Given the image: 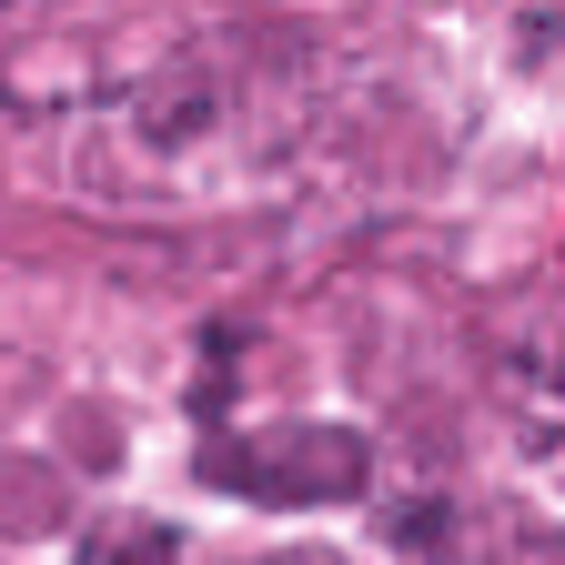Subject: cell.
Segmentation results:
<instances>
[{
    "label": "cell",
    "instance_id": "3",
    "mask_svg": "<svg viewBox=\"0 0 565 565\" xmlns=\"http://www.w3.org/2000/svg\"><path fill=\"white\" fill-rule=\"evenodd\" d=\"M555 384H565V364H555Z\"/></svg>",
    "mask_w": 565,
    "mask_h": 565
},
{
    "label": "cell",
    "instance_id": "1",
    "mask_svg": "<svg viewBox=\"0 0 565 565\" xmlns=\"http://www.w3.org/2000/svg\"><path fill=\"white\" fill-rule=\"evenodd\" d=\"M364 435H323V424H294V435H243V445H202V475L223 494H253V505H323V494L364 484Z\"/></svg>",
    "mask_w": 565,
    "mask_h": 565
},
{
    "label": "cell",
    "instance_id": "2",
    "mask_svg": "<svg viewBox=\"0 0 565 565\" xmlns=\"http://www.w3.org/2000/svg\"><path fill=\"white\" fill-rule=\"evenodd\" d=\"M273 565H323V555H273Z\"/></svg>",
    "mask_w": 565,
    "mask_h": 565
}]
</instances>
